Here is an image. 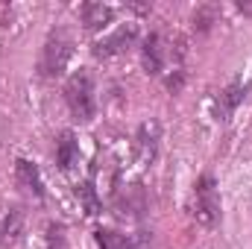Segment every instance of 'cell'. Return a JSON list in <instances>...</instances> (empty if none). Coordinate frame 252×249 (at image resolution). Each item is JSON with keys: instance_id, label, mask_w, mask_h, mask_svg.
Instances as JSON below:
<instances>
[{"instance_id": "obj_1", "label": "cell", "mask_w": 252, "mask_h": 249, "mask_svg": "<svg viewBox=\"0 0 252 249\" xmlns=\"http://www.w3.org/2000/svg\"><path fill=\"white\" fill-rule=\"evenodd\" d=\"M64 103L70 109V115L79 124H91L97 115V100H94V82L88 70H76L67 82H64Z\"/></svg>"}, {"instance_id": "obj_2", "label": "cell", "mask_w": 252, "mask_h": 249, "mask_svg": "<svg viewBox=\"0 0 252 249\" xmlns=\"http://www.w3.org/2000/svg\"><path fill=\"white\" fill-rule=\"evenodd\" d=\"M193 196H196V205H193L196 223L214 226V223L220 220V190H217V182H214L211 173H202V176H199Z\"/></svg>"}, {"instance_id": "obj_3", "label": "cell", "mask_w": 252, "mask_h": 249, "mask_svg": "<svg viewBox=\"0 0 252 249\" xmlns=\"http://www.w3.org/2000/svg\"><path fill=\"white\" fill-rule=\"evenodd\" d=\"M73 53V41L64 30H56L50 32L47 44H44V56H41V73L44 76H59L64 70V64Z\"/></svg>"}, {"instance_id": "obj_4", "label": "cell", "mask_w": 252, "mask_h": 249, "mask_svg": "<svg viewBox=\"0 0 252 249\" xmlns=\"http://www.w3.org/2000/svg\"><path fill=\"white\" fill-rule=\"evenodd\" d=\"M94 238H97V247L100 249H150V241H153L147 232L121 235V232H115V229H97Z\"/></svg>"}, {"instance_id": "obj_5", "label": "cell", "mask_w": 252, "mask_h": 249, "mask_svg": "<svg viewBox=\"0 0 252 249\" xmlns=\"http://www.w3.org/2000/svg\"><path fill=\"white\" fill-rule=\"evenodd\" d=\"M247 82L244 79H235V82H229L223 91H220V97H217V103H214V118L217 121H229L232 115H235V109L244 103V97H247Z\"/></svg>"}, {"instance_id": "obj_6", "label": "cell", "mask_w": 252, "mask_h": 249, "mask_svg": "<svg viewBox=\"0 0 252 249\" xmlns=\"http://www.w3.org/2000/svg\"><path fill=\"white\" fill-rule=\"evenodd\" d=\"M135 35H138L135 24H124L118 32H112L109 38H103V41H97V44H94V56H97V59H109V56L124 53L126 47L135 41Z\"/></svg>"}, {"instance_id": "obj_7", "label": "cell", "mask_w": 252, "mask_h": 249, "mask_svg": "<svg viewBox=\"0 0 252 249\" xmlns=\"http://www.w3.org/2000/svg\"><path fill=\"white\" fill-rule=\"evenodd\" d=\"M15 182L27 193H32L35 199H44V182H41V173H38V167L32 161H27V158L15 161Z\"/></svg>"}, {"instance_id": "obj_8", "label": "cell", "mask_w": 252, "mask_h": 249, "mask_svg": "<svg viewBox=\"0 0 252 249\" xmlns=\"http://www.w3.org/2000/svg\"><path fill=\"white\" fill-rule=\"evenodd\" d=\"M24 214L21 208H0V247H12L21 241Z\"/></svg>"}, {"instance_id": "obj_9", "label": "cell", "mask_w": 252, "mask_h": 249, "mask_svg": "<svg viewBox=\"0 0 252 249\" xmlns=\"http://www.w3.org/2000/svg\"><path fill=\"white\" fill-rule=\"evenodd\" d=\"M76 161H79V144H76V135H73V132H62L59 141H56V164H59L62 170H70Z\"/></svg>"}, {"instance_id": "obj_10", "label": "cell", "mask_w": 252, "mask_h": 249, "mask_svg": "<svg viewBox=\"0 0 252 249\" xmlns=\"http://www.w3.org/2000/svg\"><path fill=\"white\" fill-rule=\"evenodd\" d=\"M115 9L112 6H103V3H85L82 6V24L88 30H103L109 21H112Z\"/></svg>"}, {"instance_id": "obj_11", "label": "cell", "mask_w": 252, "mask_h": 249, "mask_svg": "<svg viewBox=\"0 0 252 249\" xmlns=\"http://www.w3.org/2000/svg\"><path fill=\"white\" fill-rule=\"evenodd\" d=\"M144 64L150 73H161V64H164V53H161V38L153 32L147 41H144Z\"/></svg>"}, {"instance_id": "obj_12", "label": "cell", "mask_w": 252, "mask_h": 249, "mask_svg": "<svg viewBox=\"0 0 252 249\" xmlns=\"http://www.w3.org/2000/svg\"><path fill=\"white\" fill-rule=\"evenodd\" d=\"M47 249H67V235H64L62 223L47 226Z\"/></svg>"}, {"instance_id": "obj_13", "label": "cell", "mask_w": 252, "mask_h": 249, "mask_svg": "<svg viewBox=\"0 0 252 249\" xmlns=\"http://www.w3.org/2000/svg\"><path fill=\"white\" fill-rule=\"evenodd\" d=\"M76 193L85 199V208H88V214H97V211H100V202H97V196H94V187H91V185L76 187Z\"/></svg>"}]
</instances>
